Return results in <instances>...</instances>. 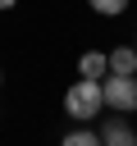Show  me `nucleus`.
<instances>
[{"mask_svg": "<svg viewBox=\"0 0 137 146\" xmlns=\"http://www.w3.org/2000/svg\"><path fill=\"white\" fill-rule=\"evenodd\" d=\"M105 110V96H100V78H78L68 91H64V114L78 119V123H91L100 119Z\"/></svg>", "mask_w": 137, "mask_h": 146, "instance_id": "f257e3e1", "label": "nucleus"}, {"mask_svg": "<svg viewBox=\"0 0 137 146\" xmlns=\"http://www.w3.org/2000/svg\"><path fill=\"white\" fill-rule=\"evenodd\" d=\"M100 96H105L110 110L132 114L137 110V73H105L100 78Z\"/></svg>", "mask_w": 137, "mask_h": 146, "instance_id": "f03ea898", "label": "nucleus"}, {"mask_svg": "<svg viewBox=\"0 0 137 146\" xmlns=\"http://www.w3.org/2000/svg\"><path fill=\"white\" fill-rule=\"evenodd\" d=\"M100 146H137V128L123 119V110L100 123Z\"/></svg>", "mask_w": 137, "mask_h": 146, "instance_id": "7ed1b4c3", "label": "nucleus"}, {"mask_svg": "<svg viewBox=\"0 0 137 146\" xmlns=\"http://www.w3.org/2000/svg\"><path fill=\"white\" fill-rule=\"evenodd\" d=\"M105 73H137V50H132V46L105 50Z\"/></svg>", "mask_w": 137, "mask_h": 146, "instance_id": "20e7f679", "label": "nucleus"}, {"mask_svg": "<svg viewBox=\"0 0 137 146\" xmlns=\"http://www.w3.org/2000/svg\"><path fill=\"white\" fill-rule=\"evenodd\" d=\"M78 78H105V50H82L78 55Z\"/></svg>", "mask_w": 137, "mask_h": 146, "instance_id": "39448f33", "label": "nucleus"}, {"mask_svg": "<svg viewBox=\"0 0 137 146\" xmlns=\"http://www.w3.org/2000/svg\"><path fill=\"white\" fill-rule=\"evenodd\" d=\"M64 146H100V132H96V128H87V123H78V128H68V132H64Z\"/></svg>", "mask_w": 137, "mask_h": 146, "instance_id": "423d86ee", "label": "nucleus"}, {"mask_svg": "<svg viewBox=\"0 0 137 146\" xmlns=\"http://www.w3.org/2000/svg\"><path fill=\"white\" fill-rule=\"evenodd\" d=\"M87 5H91V9L100 14V18H119V14H123V9L132 5V0H87Z\"/></svg>", "mask_w": 137, "mask_h": 146, "instance_id": "0eeeda50", "label": "nucleus"}, {"mask_svg": "<svg viewBox=\"0 0 137 146\" xmlns=\"http://www.w3.org/2000/svg\"><path fill=\"white\" fill-rule=\"evenodd\" d=\"M14 5H18V0H0V14H5V9H14Z\"/></svg>", "mask_w": 137, "mask_h": 146, "instance_id": "6e6552de", "label": "nucleus"}, {"mask_svg": "<svg viewBox=\"0 0 137 146\" xmlns=\"http://www.w3.org/2000/svg\"><path fill=\"white\" fill-rule=\"evenodd\" d=\"M0 87H5V73H0Z\"/></svg>", "mask_w": 137, "mask_h": 146, "instance_id": "1a4fd4ad", "label": "nucleus"}, {"mask_svg": "<svg viewBox=\"0 0 137 146\" xmlns=\"http://www.w3.org/2000/svg\"><path fill=\"white\" fill-rule=\"evenodd\" d=\"M132 50H137V36H132Z\"/></svg>", "mask_w": 137, "mask_h": 146, "instance_id": "9d476101", "label": "nucleus"}]
</instances>
